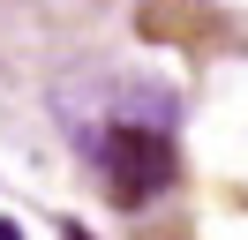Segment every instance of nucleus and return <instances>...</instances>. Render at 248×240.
Returning a JSON list of instances; mask_svg holds the SVG:
<instances>
[{
    "mask_svg": "<svg viewBox=\"0 0 248 240\" xmlns=\"http://www.w3.org/2000/svg\"><path fill=\"white\" fill-rule=\"evenodd\" d=\"M98 158H106V188H113V203H128V210L151 203V195L173 180V150H166V135H151V128H106Z\"/></svg>",
    "mask_w": 248,
    "mask_h": 240,
    "instance_id": "f257e3e1",
    "label": "nucleus"
},
{
    "mask_svg": "<svg viewBox=\"0 0 248 240\" xmlns=\"http://www.w3.org/2000/svg\"><path fill=\"white\" fill-rule=\"evenodd\" d=\"M0 240H23V233H16V225H8V218H0Z\"/></svg>",
    "mask_w": 248,
    "mask_h": 240,
    "instance_id": "f03ea898",
    "label": "nucleus"
}]
</instances>
